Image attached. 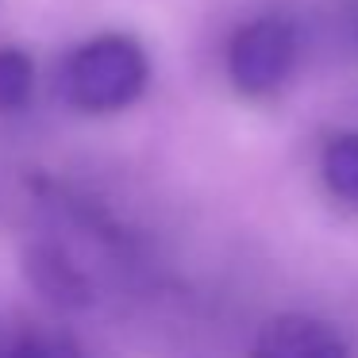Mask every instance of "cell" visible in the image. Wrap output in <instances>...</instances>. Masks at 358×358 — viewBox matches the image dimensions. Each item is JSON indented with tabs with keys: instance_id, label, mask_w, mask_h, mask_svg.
<instances>
[{
	"instance_id": "6da1fadb",
	"label": "cell",
	"mask_w": 358,
	"mask_h": 358,
	"mask_svg": "<svg viewBox=\"0 0 358 358\" xmlns=\"http://www.w3.org/2000/svg\"><path fill=\"white\" fill-rule=\"evenodd\" d=\"M147 50L124 31H104L81 43L62 66V93L78 112L108 116L135 104L147 89Z\"/></svg>"
},
{
	"instance_id": "7a4b0ae2",
	"label": "cell",
	"mask_w": 358,
	"mask_h": 358,
	"mask_svg": "<svg viewBox=\"0 0 358 358\" xmlns=\"http://www.w3.org/2000/svg\"><path fill=\"white\" fill-rule=\"evenodd\" d=\"M296 66V31L281 16H258L227 43V78L243 96H270Z\"/></svg>"
},
{
	"instance_id": "3957f363",
	"label": "cell",
	"mask_w": 358,
	"mask_h": 358,
	"mask_svg": "<svg viewBox=\"0 0 358 358\" xmlns=\"http://www.w3.org/2000/svg\"><path fill=\"white\" fill-rule=\"evenodd\" d=\"M250 358H350V350L331 324L289 312L262 327Z\"/></svg>"
},
{
	"instance_id": "277c9868",
	"label": "cell",
	"mask_w": 358,
	"mask_h": 358,
	"mask_svg": "<svg viewBox=\"0 0 358 358\" xmlns=\"http://www.w3.org/2000/svg\"><path fill=\"white\" fill-rule=\"evenodd\" d=\"M27 278L39 285V293L47 301L62 304V308H78L89 301V285L66 258H58L55 250H35L27 255Z\"/></svg>"
},
{
	"instance_id": "5b68a950",
	"label": "cell",
	"mask_w": 358,
	"mask_h": 358,
	"mask_svg": "<svg viewBox=\"0 0 358 358\" xmlns=\"http://www.w3.org/2000/svg\"><path fill=\"white\" fill-rule=\"evenodd\" d=\"M320 170L339 201L358 204V131H339L335 139H327Z\"/></svg>"
},
{
	"instance_id": "8992f818",
	"label": "cell",
	"mask_w": 358,
	"mask_h": 358,
	"mask_svg": "<svg viewBox=\"0 0 358 358\" xmlns=\"http://www.w3.org/2000/svg\"><path fill=\"white\" fill-rule=\"evenodd\" d=\"M35 93V62L20 47H0V112H20Z\"/></svg>"
}]
</instances>
